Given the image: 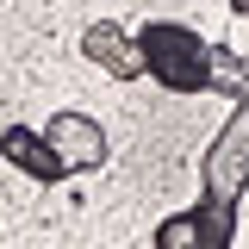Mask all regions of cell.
Here are the masks:
<instances>
[{"instance_id":"6da1fadb","label":"cell","mask_w":249,"mask_h":249,"mask_svg":"<svg viewBox=\"0 0 249 249\" xmlns=\"http://www.w3.org/2000/svg\"><path fill=\"white\" fill-rule=\"evenodd\" d=\"M143 50H150V69L162 75V81H175V88H193L199 81V50H193V37L187 31H175V25H156L150 37H143Z\"/></svg>"}]
</instances>
